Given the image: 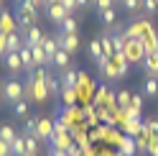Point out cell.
<instances>
[{
    "label": "cell",
    "instance_id": "cell-1",
    "mask_svg": "<svg viewBox=\"0 0 158 156\" xmlns=\"http://www.w3.org/2000/svg\"><path fill=\"white\" fill-rule=\"evenodd\" d=\"M0 97H3V102L15 105L18 100H26V87L18 82L15 77H10V80H5L0 84Z\"/></svg>",
    "mask_w": 158,
    "mask_h": 156
},
{
    "label": "cell",
    "instance_id": "cell-2",
    "mask_svg": "<svg viewBox=\"0 0 158 156\" xmlns=\"http://www.w3.org/2000/svg\"><path fill=\"white\" fill-rule=\"evenodd\" d=\"M15 13H18V23H21L26 31H28V28H33V26L38 23V8L31 3V0H23V3L18 5Z\"/></svg>",
    "mask_w": 158,
    "mask_h": 156
},
{
    "label": "cell",
    "instance_id": "cell-3",
    "mask_svg": "<svg viewBox=\"0 0 158 156\" xmlns=\"http://www.w3.org/2000/svg\"><path fill=\"white\" fill-rule=\"evenodd\" d=\"M33 136L38 141H51V136H54V120L38 115V123H36V133Z\"/></svg>",
    "mask_w": 158,
    "mask_h": 156
},
{
    "label": "cell",
    "instance_id": "cell-4",
    "mask_svg": "<svg viewBox=\"0 0 158 156\" xmlns=\"http://www.w3.org/2000/svg\"><path fill=\"white\" fill-rule=\"evenodd\" d=\"M54 38H56L59 49H64V51H69V54H74L77 49H79V36L77 33H61V31H59Z\"/></svg>",
    "mask_w": 158,
    "mask_h": 156
},
{
    "label": "cell",
    "instance_id": "cell-5",
    "mask_svg": "<svg viewBox=\"0 0 158 156\" xmlns=\"http://www.w3.org/2000/svg\"><path fill=\"white\" fill-rule=\"evenodd\" d=\"M125 59L127 62H143V56H145V49H143V44H140V38H135V44H133V38L125 44Z\"/></svg>",
    "mask_w": 158,
    "mask_h": 156
},
{
    "label": "cell",
    "instance_id": "cell-6",
    "mask_svg": "<svg viewBox=\"0 0 158 156\" xmlns=\"http://www.w3.org/2000/svg\"><path fill=\"white\" fill-rule=\"evenodd\" d=\"M46 13H48V21H51V23H56V26H61V23H64V18L69 15V13H66V8H64L61 3L46 5Z\"/></svg>",
    "mask_w": 158,
    "mask_h": 156
},
{
    "label": "cell",
    "instance_id": "cell-7",
    "mask_svg": "<svg viewBox=\"0 0 158 156\" xmlns=\"http://www.w3.org/2000/svg\"><path fill=\"white\" fill-rule=\"evenodd\" d=\"M31 56H33V67H41V69H44V67L51 64V59L46 56V51H44L41 44H38V46H31Z\"/></svg>",
    "mask_w": 158,
    "mask_h": 156
},
{
    "label": "cell",
    "instance_id": "cell-8",
    "mask_svg": "<svg viewBox=\"0 0 158 156\" xmlns=\"http://www.w3.org/2000/svg\"><path fill=\"white\" fill-rule=\"evenodd\" d=\"M41 41H44V31L38 26H33V28H28V31H26V38H23L26 46H38Z\"/></svg>",
    "mask_w": 158,
    "mask_h": 156
},
{
    "label": "cell",
    "instance_id": "cell-9",
    "mask_svg": "<svg viewBox=\"0 0 158 156\" xmlns=\"http://www.w3.org/2000/svg\"><path fill=\"white\" fill-rule=\"evenodd\" d=\"M5 44H8V54H18L23 49V38L15 31H10V33H5Z\"/></svg>",
    "mask_w": 158,
    "mask_h": 156
},
{
    "label": "cell",
    "instance_id": "cell-10",
    "mask_svg": "<svg viewBox=\"0 0 158 156\" xmlns=\"http://www.w3.org/2000/svg\"><path fill=\"white\" fill-rule=\"evenodd\" d=\"M143 67L148 77H158V54H145L143 56Z\"/></svg>",
    "mask_w": 158,
    "mask_h": 156
},
{
    "label": "cell",
    "instance_id": "cell-11",
    "mask_svg": "<svg viewBox=\"0 0 158 156\" xmlns=\"http://www.w3.org/2000/svg\"><path fill=\"white\" fill-rule=\"evenodd\" d=\"M77 84H79V72H74V69H64V74H61V87L77 90Z\"/></svg>",
    "mask_w": 158,
    "mask_h": 156
},
{
    "label": "cell",
    "instance_id": "cell-12",
    "mask_svg": "<svg viewBox=\"0 0 158 156\" xmlns=\"http://www.w3.org/2000/svg\"><path fill=\"white\" fill-rule=\"evenodd\" d=\"M15 136H18V131L13 128L10 123H0V141H5L8 146H10L15 141Z\"/></svg>",
    "mask_w": 158,
    "mask_h": 156
},
{
    "label": "cell",
    "instance_id": "cell-13",
    "mask_svg": "<svg viewBox=\"0 0 158 156\" xmlns=\"http://www.w3.org/2000/svg\"><path fill=\"white\" fill-rule=\"evenodd\" d=\"M143 97H158V77H145V82H143Z\"/></svg>",
    "mask_w": 158,
    "mask_h": 156
},
{
    "label": "cell",
    "instance_id": "cell-14",
    "mask_svg": "<svg viewBox=\"0 0 158 156\" xmlns=\"http://www.w3.org/2000/svg\"><path fill=\"white\" fill-rule=\"evenodd\" d=\"M3 62H5V67H8V69H10L13 74L23 72V62H21V54H8Z\"/></svg>",
    "mask_w": 158,
    "mask_h": 156
},
{
    "label": "cell",
    "instance_id": "cell-15",
    "mask_svg": "<svg viewBox=\"0 0 158 156\" xmlns=\"http://www.w3.org/2000/svg\"><path fill=\"white\" fill-rule=\"evenodd\" d=\"M10 151H13V156H28V149H26V138H23V133H18V136H15V141L10 143Z\"/></svg>",
    "mask_w": 158,
    "mask_h": 156
},
{
    "label": "cell",
    "instance_id": "cell-16",
    "mask_svg": "<svg viewBox=\"0 0 158 156\" xmlns=\"http://www.w3.org/2000/svg\"><path fill=\"white\" fill-rule=\"evenodd\" d=\"M69 59H72V54H69V51H64V49H59V51L54 54V67H59V69H66V67H69Z\"/></svg>",
    "mask_w": 158,
    "mask_h": 156
},
{
    "label": "cell",
    "instance_id": "cell-17",
    "mask_svg": "<svg viewBox=\"0 0 158 156\" xmlns=\"http://www.w3.org/2000/svg\"><path fill=\"white\" fill-rule=\"evenodd\" d=\"M41 46H44V51H46V56L54 62V54L59 51V44H56V38H51V36H44V41H41Z\"/></svg>",
    "mask_w": 158,
    "mask_h": 156
},
{
    "label": "cell",
    "instance_id": "cell-18",
    "mask_svg": "<svg viewBox=\"0 0 158 156\" xmlns=\"http://www.w3.org/2000/svg\"><path fill=\"white\" fill-rule=\"evenodd\" d=\"M100 44H102V54L107 56V59H112V56H115V46H112V36H110V33H102V36H100Z\"/></svg>",
    "mask_w": 158,
    "mask_h": 156
},
{
    "label": "cell",
    "instance_id": "cell-19",
    "mask_svg": "<svg viewBox=\"0 0 158 156\" xmlns=\"http://www.w3.org/2000/svg\"><path fill=\"white\" fill-rule=\"evenodd\" d=\"M28 110H31V102H28V100H18L13 105V115H15V118H21V120L28 118Z\"/></svg>",
    "mask_w": 158,
    "mask_h": 156
},
{
    "label": "cell",
    "instance_id": "cell-20",
    "mask_svg": "<svg viewBox=\"0 0 158 156\" xmlns=\"http://www.w3.org/2000/svg\"><path fill=\"white\" fill-rule=\"evenodd\" d=\"M77 28H79V21H77L74 15H66L64 23L59 26V31H61V33H77Z\"/></svg>",
    "mask_w": 158,
    "mask_h": 156
},
{
    "label": "cell",
    "instance_id": "cell-21",
    "mask_svg": "<svg viewBox=\"0 0 158 156\" xmlns=\"http://www.w3.org/2000/svg\"><path fill=\"white\" fill-rule=\"evenodd\" d=\"M100 18L105 26H115L117 23V15H115V8H107V11H100Z\"/></svg>",
    "mask_w": 158,
    "mask_h": 156
},
{
    "label": "cell",
    "instance_id": "cell-22",
    "mask_svg": "<svg viewBox=\"0 0 158 156\" xmlns=\"http://www.w3.org/2000/svg\"><path fill=\"white\" fill-rule=\"evenodd\" d=\"M23 138H26V149H28V154H38V149H41V141H38L36 136H26V133H23Z\"/></svg>",
    "mask_w": 158,
    "mask_h": 156
},
{
    "label": "cell",
    "instance_id": "cell-23",
    "mask_svg": "<svg viewBox=\"0 0 158 156\" xmlns=\"http://www.w3.org/2000/svg\"><path fill=\"white\" fill-rule=\"evenodd\" d=\"M130 97H133V92H127V90H120L117 92V105H120V108H130Z\"/></svg>",
    "mask_w": 158,
    "mask_h": 156
},
{
    "label": "cell",
    "instance_id": "cell-24",
    "mask_svg": "<svg viewBox=\"0 0 158 156\" xmlns=\"http://www.w3.org/2000/svg\"><path fill=\"white\" fill-rule=\"evenodd\" d=\"M64 105L66 108H74V102H77V90H69V87H64Z\"/></svg>",
    "mask_w": 158,
    "mask_h": 156
},
{
    "label": "cell",
    "instance_id": "cell-25",
    "mask_svg": "<svg viewBox=\"0 0 158 156\" xmlns=\"http://www.w3.org/2000/svg\"><path fill=\"white\" fill-rule=\"evenodd\" d=\"M89 54H92V59H94V62H97V59H102V56H105V54H102V44H100V38L89 44Z\"/></svg>",
    "mask_w": 158,
    "mask_h": 156
},
{
    "label": "cell",
    "instance_id": "cell-26",
    "mask_svg": "<svg viewBox=\"0 0 158 156\" xmlns=\"http://www.w3.org/2000/svg\"><path fill=\"white\" fill-rule=\"evenodd\" d=\"M36 123H38V118H26L23 133H26V136H33V133H36Z\"/></svg>",
    "mask_w": 158,
    "mask_h": 156
},
{
    "label": "cell",
    "instance_id": "cell-27",
    "mask_svg": "<svg viewBox=\"0 0 158 156\" xmlns=\"http://www.w3.org/2000/svg\"><path fill=\"white\" fill-rule=\"evenodd\" d=\"M140 5H143V11H145L143 15H153V13H156V8H158V3H156V0H143Z\"/></svg>",
    "mask_w": 158,
    "mask_h": 156
},
{
    "label": "cell",
    "instance_id": "cell-28",
    "mask_svg": "<svg viewBox=\"0 0 158 156\" xmlns=\"http://www.w3.org/2000/svg\"><path fill=\"white\" fill-rule=\"evenodd\" d=\"M140 3H143V0H123V8L127 13H135L138 8H140Z\"/></svg>",
    "mask_w": 158,
    "mask_h": 156
},
{
    "label": "cell",
    "instance_id": "cell-29",
    "mask_svg": "<svg viewBox=\"0 0 158 156\" xmlns=\"http://www.w3.org/2000/svg\"><path fill=\"white\" fill-rule=\"evenodd\" d=\"M64 8H66V13L69 15H74V11H77V0H59Z\"/></svg>",
    "mask_w": 158,
    "mask_h": 156
},
{
    "label": "cell",
    "instance_id": "cell-30",
    "mask_svg": "<svg viewBox=\"0 0 158 156\" xmlns=\"http://www.w3.org/2000/svg\"><path fill=\"white\" fill-rule=\"evenodd\" d=\"M46 87H48V92H54V95L59 92V82L54 80V77H48V74H46Z\"/></svg>",
    "mask_w": 158,
    "mask_h": 156
},
{
    "label": "cell",
    "instance_id": "cell-31",
    "mask_svg": "<svg viewBox=\"0 0 158 156\" xmlns=\"http://www.w3.org/2000/svg\"><path fill=\"white\" fill-rule=\"evenodd\" d=\"M115 3H112V0H94V8H97V11H107V8H112Z\"/></svg>",
    "mask_w": 158,
    "mask_h": 156
},
{
    "label": "cell",
    "instance_id": "cell-32",
    "mask_svg": "<svg viewBox=\"0 0 158 156\" xmlns=\"http://www.w3.org/2000/svg\"><path fill=\"white\" fill-rule=\"evenodd\" d=\"M8 56V44H5V33H0V59Z\"/></svg>",
    "mask_w": 158,
    "mask_h": 156
},
{
    "label": "cell",
    "instance_id": "cell-33",
    "mask_svg": "<svg viewBox=\"0 0 158 156\" xmlns=\"http://www.w3.org/2000/svg\"><path fill=\"white\" fill-rule=\"evenodd\" d=\"M148 154H151V156H158V138H156V136L151 138V143H148Z\"/></svg>",
    "mask_w": 158,
    "mask_h": 156
},
{
    "label": "cell",
    "instance_id": "cell-34",
    "mask_svg": "<svg viewBox=\"0 0 158 156\" xmlns=\"http://www.w3.org/2000/svg\"><path fill=\"white\" fill-rule=\"evenodd\" d=\"M107 97H110V90H107V87H100V92H97V105L105 102Z\"/></svg>",
    "mask_w": 158,
    "mask_h": 156
},
{
    "label": "cell",
    "instance_id": "cell-35",
    "mask_svg": "<svg viewBox=\"0 0 158 156\" xmlns=\"http://www.w3.org/2000/svg\"><path fill=\"white\" fill-rule=\"evenodd\" d=\"M0 156H13V151H10V146H8L5 141H0Z\"/></svg>",
    "mask_w": 158,
    "mask_h": 156
},
{
    "label": "cell",
    "instance_id": "cell-36",
    "mask_svg": "<svg viewBox=\"0 0 158 156\" xmlns=\"http://www.w3.org/2000/svg\"><path fill=\"white\" fill-rule=\"evenodd\" d=\"M66 156H82V149H77V146L72 143V146L66 149Z\"/></svg>",
    "mask_w": 158,
    "mask_h": 156
},
{
    "label": "cell",
    "instance_id": "cell-37",
    "mask_svg": "<svg viewBox=\"0 0 158 156\" xmlns=\"http://www.w3.org/2000/svg\"><path fill=\"white\" fill-rule=\"evenodd\" d=\"M48 156H66V151H64V149H54V146H51V151H48Z\"/></svg>",
    "mask_w": 158,
    "mask_h": 156
},
{
    "label": "cell",
    "instance_id": "cell-38",
    "mask_svg": "<svg viewBox=\"0 0 158 156\" xmlns=\"http://www.w3.org/2000/svg\"><path fill=\"white\" fill-rule=\"evenodd\" d=\"M89 3H92V0H77V8H87Z\"/></svg>",
    "mask_w": 158,
    "mask_h": 156
},
{
    "label": "cell",
    "instance_id": "cell-39",
    "mask_svg": "<svg viewBox=\"0 0 158 156\" xmlns=\"http://www.w3.org/2000/svg\"><path fill=\"white\" fill-rule=\"evenodd\" d=\"M31 3H33V5L38 8V5H46V0H31Z\"/></svg>",
    "mask_w": 158,
    "mask_h": 156
},
{
    "label": "cell",
    "instance_id": "cell-40",
    "mask_svg": "<svg viewBox=\"0 0 158 156\" xmlns=\"http://www.w3.org/2000/svg\"><path fill=\"white\" fill-rule=\"evenodd\" d=\"M153 136H156V138H158V120L153 123Z\"/></svg>",
    "mask_w": 158,
    "mask_h": 156
},
{
    "label": "cell",
    "instance_id": "cell-41",
    "mask_svg": "<svg viewBox=\"0 0 158 156\" xmlns=\"http://www.w3.org/2000/svg\"><path fill=\"white\" fill-rule=\"evenodd\" d=\"M54 3H59V0H46V5H54Z\"/></svg>",
    "mask_w": 158,
    "mask_h": 156
},
{
    "label": "cell",
    "instance_id": "cell-42",
    "mask_svg": "<svg viewBox=\"0 0 158 156\" xmlns=\"http://www.w3.org/2000/svg\"><path fill=\"white\" fill-rule=\"evenodd\" d=\"M0 11H3V0H0Z\"/></svg>",
    "mask_w": 158,
    "mask_h": 156
},
{
    "label": "cell",
    "instance_id": "cell-43",
    "mask_svg": "<svg viewBox=\"0 0 158 156\" xmlns=\"http://www.w3.org/2000/svg\"><path fill=\"white\" fill-rule=\"evenodd\" d=\"M112 3H123V0H112Z\"/></svg>",
    "mask_w": 158,
    "mask_h": 156
},
{
    "label": "cell",
    "instance_id": "cell-44",
    "mask_svg": "<svg viewBox=\"0 0 158 156\" xmlns=\"http://www.w3.org/2000/svg\"><path fill=\"white\" fill-rule=\"evenodd\" d=\"M28 156H38V154H28Z\"/></svg>",
    "mask_w": 158,
    "mask_h": 156
},
{
    "label": "cell",
    "instance_id": "cell-45",
    "mask_svg": "<svg viewBox=\"0 0 158 156\" xmlns=\"http://www.w3.org/2000/svg\"><path fill=\"white\" fill-rule=\"evenodd\" d=\"M0 102H3V97H0Z\"/></svg>",
    "mask_w": 158,
    "mask_h": 156
},
{
    "label": "cell",
    "instance_id": "cell-46",
    "mask_svg": "<svg viewBox=\"0 0 158 156\" xmlns=\"http://www.w3.org/2000/svg\"><path fill=\"white\" fill-rule=\"evenodd\" d=\"M156 3H158V0H156Z\"/></svg>",
    "mask_w": 158,
    "mask_h": 156
},
{
    "label": "cell",
    "instance_id": "cell-47",
    "mask_svg": "<svg viewBox=\"0 0 158 156\" xmlns=\"http://www.w3.org/2000/svg\"><path fill=\"white\" fill-rule=\"evenodd\" d=\"M92 3H94V0H92Z\"/></svg>",
    "mask_w": 158,
    "mask_h": 156
},
{
    "label": "cell",
    "instance_id": "cell-48",
    "mask_svg": "<svg viewBox=\"0 0 158 156\" xmlns=\"http://www.w3.org/2000/svg\"><path fill=\"white\" fill-rule=\"evenodd\" d=\"M21 3H23V0H21Z\"/></svg>",
    "mask_w": 158,
    "mask_h": 156
}]
</instances>
